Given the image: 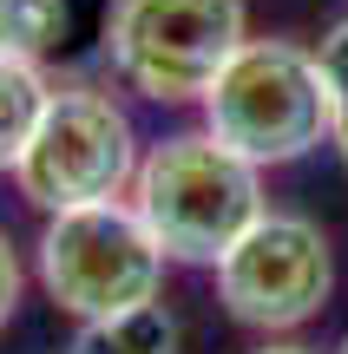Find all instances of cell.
<instances>
[{
  "label": "cell",
  "instance_id": "277c9868",
  "mask_svg": "<svg viewBox=\"0 0 348 354\" xmlns=\"http://www.w3.org/2000/svg\"><path fill=\"white\" fill-rule=\"evenodd\" d=\"M145 151L131 131L125 105H112V92L92 86H53L46 112H39L33 138H26L13 184L33 210H79V203H112L131 197Z\"/></svg>",
  "mask_w": 348,
  "mask_h": 354
},
{
  "label": "cell",
  "instance_id": "7a4b0ae2",
  "mask_svg": "<svg viewBox=\"0 0 348 354\" xmlns=\"http://www.w3.org/2000/svg\"><path fill=\"white\" fill-rule=\"evenodd\" d=\"M204 131H217L257 171L296 165L329 145L322 66L296 39H244L237 59L204 92Z\"/></svg>",
  "mask_w": 348,
  "mask_h": 354
},
{
  "label": "cell",
  "instance_id": "3957f363",
  "mask_svg": "<svg viewBox=\"0 0 348 354\" xmlns=\"http://www.w3.org/2000/svg\"><path fill=\"white\" fill-rule=\"evenodd\" d=\"M244 39V0H118L105 26V59L125 79V92L152 105H204Z\"/></svg>",
  "mask_w": 348,
  "mask_h": 354
},
{
  "label": "cell",
  "instance_id": "ba28073f",
  "mask_svg": "<svg viewBox=\"0 0 348 354\" xmlns=\"http://www.w3.org/2000/svg\"><path fill=\"white\" fill-rule=\"evenodd\" d=\"M178 348H184L178 315L165 302H138V308H118V315L79 322L66 354H178Z\"/></svg>",
  "mask_w": 348,
  "mask_h": 354
},
{
  "label": "cell",
  "instance_id": "52a82bcc",
  "mask_svg": "<svg viewBox=\"0 0 348 354\" xmlns=\"http://www.w3.org/2000/svg\"><path fill=\"white\" fill-rule=\"evenodd\" d=\"M118 0H0V53L13 59H73L86 39L105 46Z\"/></svg>",
  "mask_w": 348,
  "mask_h": 354
},
{
  "label": "cell",
  "instance_id": "4fadbf2b",
  "mask_svg": "<svg viewBox=\"0 0 348 354\" xmlns=\"http://www.w3.org/2000/svg\"><path fill=\"white\" fill-rule=\"evenodd\" d=\"M336 354H348V342H342V348H336Z\"/></svg>",
  "mask_w": 348,
  "mask_h": 354
},
{
  "label": "cell",
  "instance_id": "7c38bea8",
  "mask_svg": "<svg viewBox=\"0 0 348 354\" xmlns=\"http://www.w3.org/2000/svg\"><path fill=\"white\" fill-rule=\"evenodd\" d=\"M250 354H315V348H302V342H263V348H250Z\"/></svg>",
  "mask_w": 348,
  "mask_h": 354
},
{
  "label": "cell",
  "instance_id": "8992f818",
  "mask_svg": "<svg viewBox=\"0 0 348 354\" xmlns=\"http://www.w3.org/2000/svg\"><path fill=\"white\" fill-rule=\"evenodd\" d=\"M336 295V256L322 223L296 210H263L217 263V302L257 335H289L315 322Z\"/></svg>",
  "mask_w": 348,
  "mask_h": 354
},
{
  "label": "cell",
  "instance_id": "8fae6325",
  "mask_svg": "<svg viewBox=\"0 0 348 354\" xmlns=\"http://www.w3.org/2000/svg\"><path fill=\"white\" fill-rule=\"evenodd\" d=\"M20 289H26L20 256H13V243L0 236V328H7V322H13V308H20Z\"/></svg>",
  "mask_w": 348,
  "mask_h": 354
},
{
  "label": "cell",
  "instance_id": "30bf717a",
  "mask_svg": "<svg viewBox=\"0 0 348 354\" xmlns=\"http://www.w3.org/2000/svg\"><path fill=\"white\" fill-rule=\"evenodd\" d=\"M315 66H322V92H329V145H336V158L348 165V13L322 33Z\"/></svg>",
  "mask_w": 348,
  "mask_h": 354
},
{
  "label": "cell",
  "instance_id": "5b68a950",
  "mask_svg": "<svg viewBox=\"0 0 348 354\" xmlns=\"http://www.w3.org/2000/svg\"><path fill=\"white\" fill-rule=\"evenodd\" d=\"M39 282L73 322H99L118 308L158 302L165 282V250L131 210V197L53 210L39 230Z\"/></svg>",
  "mask_w": 348,
  "mask_h": 354
},
{
  "label": "cell",
  "instance_id": "6da1fadb",
  "mask_svg": "<svg viewBox=\"0 0 348 354\" xmlns=\"http://www.w3.org/2000/svg\"><path fill=\"white\" fill-rule=\"evenodd\" d=\"M131 210L158 236L165 263L217 269L223 250L270 203H263V171L237 158L217 131H171L145 151L138 177H131Z\"/></svg>",
  "mask_w": 348,
  "mask_h": 354
},
{
  "label": "cell",
  "instance_id": "9c48e42d",
  "mask_svg": "<svg viewBox=\"0 0 348 354\" xmlns=\"http://www.w3.org/2000/svg\"><path fill=\"white\" fill-rule=\"evenodd\" d=\"M46 99H53L46 66L0 53V171L20 165V151H26V138H33V125H39V112H46Z\"/></svg>",
  "mask_w": 348,
  "mask_h": 354
}]
</instances>
